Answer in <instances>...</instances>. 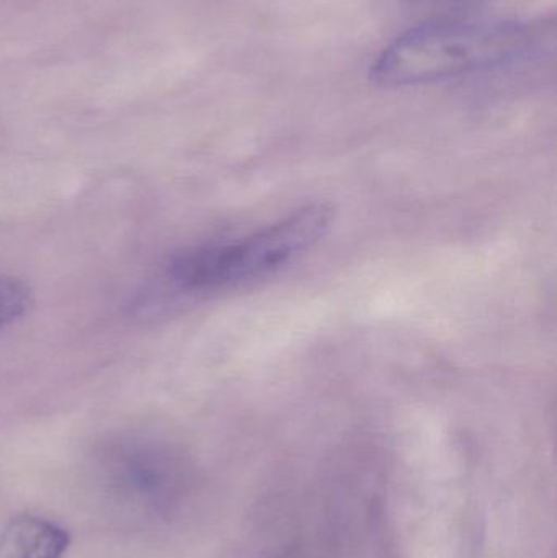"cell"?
<instances>
[{
	"instance_id": "cell-4",
	"label": "cell",
	"mask_w": 557,
	"mask_h": 558,
	"mask_svg": "<svg viewBox=\"0 0 557 558\" xmlns=\"http://www.w3.org/2000/svg\"><path fill=\"white\" fill-rule=\"evenodd\" d=\"M32 291L22 279L0 277V328L13 324L28 312Z\"/></svg>"
},
{
	"instance_id": "cell-3",
	"label": "cell",
	"mask_w": 557,
	"mask_h": 558,
	"mask_svg": "<svg viewBox=\"0 0 557 558\" xmlns=\"http://www.w3.org/2000/svg\"><path fill=\"white\" fill-rule=\"evenodd\" d=\"M69 546L65 531L33 517L16 518L0 536V558H61Z\"/></svg>"
},
{
	"instance_id": "cell-5",
	"label": "cell",
	"mask_w": 557,
	"mask_h": 558,
	"mask_svg": "<svg viewBox=\"0 0 557 558\" xmlns=\"http://www.w3.org/2000/svg\"><path fill=\"white\" fill-rule=\"evenodd\" d=\"M419 9H441V7L463 5V3L477 2V0H402Z\"/></svg>"
},
{
	"instance_id": "cell-2",
	"label": "cell",
	"mask_w": 557,
	"mask_h": 558,
	"mask_svg": "<svg viewBox=\"0 0 557 558\" xmlns=\"http://www.w3.org/2000/svg\"><path fill=\"white\" fill-rule=\"evenodd\" d=\"M332 221L330 206H303L239 241L186 248L170 262L169 277L189 291L231 288L268 277L311 251L329 232Z\"/></svg>"
},
{
	"instance_id": "cell-1",
	"label": "cell",
	"mask_w": 557,
	"mask_h": 558,
	"mask_svg": "<svg viewBox=\"0 0 557 558\" xmlns=\"http://www.w3.org/2000/svg\"><path fill=\"white\" fill-rule=\"evenodd\" d=\"M548 36L536 22H435L389 43L373 61L370 78L386 88L415 87L530 58Z\"/></svg>"
}]
</instances>
